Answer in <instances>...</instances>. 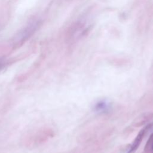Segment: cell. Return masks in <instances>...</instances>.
<instances>
[{
	"mask_svg": "<svg viewBox=\"0 0 153 153\" xmlns=\"http://www.w3.org/2000/svg\"><path fill=\"white\" fill-rule=\"evenodd\" d=\"M152 126H153L152 124H149L146 126L145 127H144L139 132L137 136L136 137V138L133 140V143L130 146V148L128 149V151H127V153H133V152H134L138 148V147L139 146V145H140L142 139H143L145 134L149 130V129L151 128V127H152Z\"/></svg>",
	"mask_w": 153,
	"mask_h": 153,
	"instance_id": "2",
	"label": "cell"
},
{
	"mask_svg": "<svg viewBox=\"0 0 153 153\" xmlns=\"http://www.w3.org/2000/svg\"><path fill=\"white\" fill-rule=\"evenodd\" d=\"M8 61L3 58H0V71L3 70L8 65Z\"/></svg>",
	"mask_w": 153,
	"mask_h": 153,
	"instance_id": "5",
	"label": "cell"
},
{
	"mask_svg": "<svg viewBox=\"0 0 153 153\" xmlns=\"http://www.w3.org/2000/svg\"><path fill=\"white\" fill-rule=\"evenodd\" d=\"M145 153H153V133L149 138L145 145Z\"/></svg>",
	"mask_w": 153,
	"mask_h": 153,
	"instance_id": "4",
	"label": "cell"
},
{
	"mask_svg": "<svg viewBox=\"0 0 153 153\" xmlns=\"http://www.w3.org/2000/svg\"><path fill=\"white\" fill-rule=\"evenodd\" d=\"M40 21L34 20L30 21L23 29H21L18 33L16 34L14 38L15 44L23 43L29 38L38 29L40 25Z\"/></svg>",
	"mask_w": 153,
	"mask_h": 153,
	"instance_id": "1",
	"label": "cell"
},
{
	"mask_svg": "<svg viewBox=\"0 0 153 153\" xmlns=\"http://www.w3.org/2000/svg\"><path fill=\"white\" fill-rule=\"evenodd\" d=\"M93 109L96 112L106 113L110 109V104L106 100H100L94 104Z\"/></svg>",
	"mask_w": 153,
	"mask_h": 153,
	"instance_id": "3",
	"label": "cell"
}]
</instances>
